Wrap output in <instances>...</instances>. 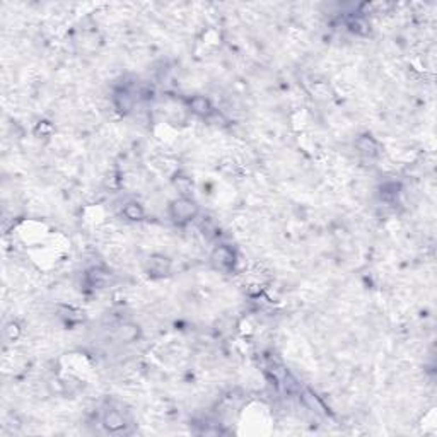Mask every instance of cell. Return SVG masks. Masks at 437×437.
<instances>
[{
  "label": "cell",
  "instance_id": "5b68a950",
  "mask_svg": "<svg viewBox=\"0 0 437 437\" xmlns=\"http://www.w3.org/2000/svg\"><path fill=\"white\" fill-rule=\"evenodd\" d=\"M123 212H125L126 217L131 219V220H137V219H140V217H142V214H144V212H142V209H140V207H139L137 204H128V205L125 207Z\"/></svg>",
  "mask_w": 437,
  "mask_h": 437
},
{
  "label": "cell",
  "instance_id": "3957f363",
  "mask_svg": "<svg viewBox=\"0 0 437 437\" xmlns=\"http://www.w3.org/2000/svg\"><path fill=\"white\" fill-rule=\"evenodd\" d=\"M214 260L219 266H229V265H232V261H234V253L229 250V248L222 246V248H219V250H215Z\"/></svg>",
  "mask_w": 437,
  "mask_h": 437
},
{
  "label": "cell",
  "instance_id": "277c9868",
  "mask_svg": "<svg viewBox=\"0 0 437 437\" xmlns=\"http://www.w3.org/2000/svg\"><path fill=\"white\" fill-rule=\"evenodd\" d=\"M191 108H193V111L200 113V115H207V113L210 111V105L205 97H195V99L191 101Z\"/></svg>",
  "mask_w": 437,
  "mask_h": 437
},
{
  "label": "cell",
  "instance_id": "7a4b0ae2",
  "mask_svg": "<svg viewBox=\"0 0 437 437\" xmlns=\"http://www.w3.org/2000/svg\"><path fill=\"white\" fill-rule=\"evenodd\" d=\"M125 425V420H123V417L120 415L118 412H115V410H110L105 415V427L108 430H118V429H121V427Z\"/></svg>",
  "mask_w": 437,
  "mask_h": 437
},
{
  "label": "cell",
  "instance_id": "6da1fadb",
  "mask_svg": "<svg viewBox=\"0 0 437 437\" xmlns=\"http://www.w3.org/2000/svg\"><path fill=\"white\" fill-rule=\"evenodd\" d=\"M173 215L180 220H190L196 215V205L191 200L181 198L173 205Z\"/></svg>",
  "mask_w": 437,
  "mask_h": 437
}]
</instances>
